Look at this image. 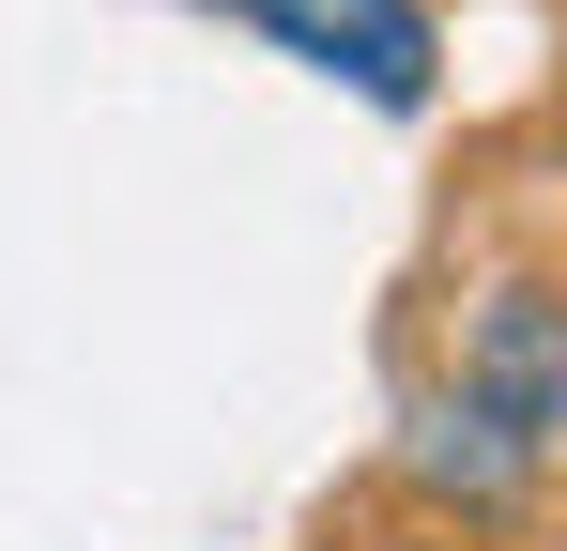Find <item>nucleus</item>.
Segmentation results:
<instances>
[{"label": "nucleus", "instance_id": "4", "mask_svg": "<svg viewBox=\"0 0 567 551\" xmlns=\"http://www.w3.org/2000/svg\"><path fill=\"white\" fill-rule=\"evenodd\" d=\"M399 551H461V537H399Z\"/></svg>", "mask_w": 567, "mask_h": 551}, {"label": "nucleus", "instance_id": "1", "mask_svg": "<svg viewBox=\"0 0 567 551\" xmlns=\"http://www.w3.org/2000/svg\"><path fill=\"white\" fill-rule=\"evenodd\" d=\"M277 62H307V77H338L353 107H383V123H414L430 92H445V31H430V0H230Z\"/></svg>", "mask_w": 567, "mask_h": 551}, {"label": "nucleus", "instance_id": "3", "mask_svg": "<svg viewBox=\"0 0 567 551\" xmlns=\"http://www.w3.org/2000/svg\"><path fill=\"white\" fill-rule=\"evenodd\" d=\"M414 475H430V490H461V506H506V490L537 475V445H506L491 414H461V398H445V414L414 429Z\"/></svg>", "mask_w": 567, "mask_h": 551}, {"label": "nucleus", "instance_id": "2", "mask_svg": "<svg viewBox=\"0 0 567 551\" xmlns=\"http://www.w3.org/2000/svg\"><path fill=\"white\" fill-rule=\"evenodd\" d=\"M461 414H491L506 445H567V291L553 276H506L461 306Z\"/></svg>", "mask_w": 567, "mask_h": 551}]
</instances>
